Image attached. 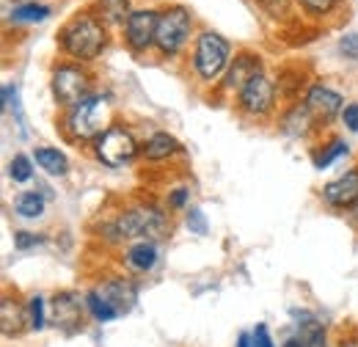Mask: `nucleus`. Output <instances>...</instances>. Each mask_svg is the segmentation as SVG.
Masks as SVG:
<instances>
[{
	"label": "nucleus",
	"mask_w": 358,
	"mask_h": 347,
	"mask_svg": "<svg viewBox=\"0 0 358 347\" xmlns=\"http://www.w3.org/2000/svg\"><path fill=\"white\" fill-rule=\"evenodd\" d=\"M350 347H358V345H350Z\"/></svg>",
	"instance_id": "obj_37"
},
{
	"label": "nucleus",
	"mask_w": 358,
	"mask_h": 347,
	"mask_svg": "<svg viewBox=\"0 0 358 347\" xmlns=\"http://www.w3.org/2000/svg\"><path fill=\"white\" fill-rule=\"evenodd\" d=\"M80 311H83V304H80V298L75 292L55 295V301H52L55 325H78L80 323Z\"/></svg>",
	"instance_id": "obj_15"
},
{
	"label": "nucleus",
	"mask_w": 358,
	"mask_h": 347,
	"mask_svg": "<svg viewBox=\"0 0 358 347\" xmlns=\"http://www.w3.org/2000/svg\"><path fill=\"white\" fill-rule=\"evenodd\" d=\"M45 196L42 193H36V190H22V193H17V199H14V213L20 218H28V220H34V218H42L45 215Z\"/></svg>",
	"instance_id": "obj_18"
},
{
	"label": "nucleus",
	"mask_w": 358,
	"mask_h": 347,
	"mask_svg": "<svg viewBox=\"0 0 358 347\" xmlns=\"http://www.w3.org/2000/svg\"><path fill=\"white\" fill-rule=\"evenodd\" d=\"M96 11V17L99 20H105V22H127V17L133 14V8H130V0H99L96 6H94Z\"/></svg>",
	"instance_id": "obj_20"
},
{
	"label": "nucleus",
	"mask_w": 358,
	"mask_h": 347,
	"mask_svg": "<svg viewBox=\"0 0 358 347\" xmlns=\"http://www.w3.org/2000/svg\"><path fill=\"white\" fill-rule=\"evenodd\" d=\"M353 220H356V226H358V204L353 207Z\"/></svg>",
	"instance_id": "obj_36"
},
{
	"label": "nucleus",
	"mask_w": 358,
	"mask_h": 347,
	"mask_svg": "<svg viewBox=\"0 0 358 347\" xmlns=\"http://www.w3.org/2000/svg\"><path fill=\"white\" fill-rule=\"evenodd\" d=\"M190 36H193V14L187 6L171 3L160 8L157 36H155V50L160 52V58H177L187 47Z\"/></svg>",
	"instance_id": "obj_4"
},
{
	"label": "nucleus",
	"mask_w": 358,
	"mask_h": 347,
	"mask_svg": "<svg viewBox=\"0 0 358 347\" xmlns=\"http://www.w3.org/2000/svg\"><path fill=\"white\" fill-rule=\"evenodd\" d=\"M50 14H52V8L47 3H39V0H25V3H17L11 8V20L14 22H28V25L45 22Z\"/></svg>",
	"instance_id": "obj_19"
},
{
	"label": "nucleus",
	"mask_w": 358,
	"mask_h": 347,
	"mask_svg": "<svg viewBox=\"0 0 358 347\" xmlns=\"http://www.w3.org/2000/svg\"><path fill=\"white\" fill-rule=\"evenodd\" d=\"M3 108H6L8 113H14V116H17L20 135L25 138L28 130H25V119H22V111H20V88H17V83H6V86H3Z\"/></svg>",
	"instance_id": "obj_22"
},
{
	"label": "nucleus",
	"mask_w": 358,
	"mask_h": 347,
	"mask_svg": "<svg viewBox=\"0 0 358 347\" xmlns=\"http://www.w3.org/2000/svg\"><path fill=\"white\" fill-rule=\"evenodd\" d=\"M262 3V8L268 11L270 17H287L289 14V8H292V0H259Z\"/></svg>",
	"instance_id": "obj_30"
},
{
	"label": "nucleus",
	"mask_w": 358,
	"mask_h": 347,
	"mask_svg": "<svg viewBox=\"0 0 358 347\" xmlns=\"http://www.w3.org/2000/svg\"><path fill=\"white\" fill-rule=\"evenodd\" d=\"M259 72H262L259 55H254V52H240V55L229 64V69H226L224 88L226 91H240V88L245 86L254 75H259Z\"/></svg>",
	"instance_id": "obj_13"
},
{
	"label": "nucleus",
	"mask_w": 358,
	"mask_h": 347,
	"mask_svg": "<svg viewBox=\"0 0 358 347\" xmlns=\"http://www.w3.org/2000/svg\"><path fill=\"white\" fill-rule=\"evenodd\" d=\"M8 176L14 182H31L34 179V160L25 155H14L8 163Z\"/></svg>",
	"instance_id": "obj_24"
},
{
	"label": "nucleus",
	"mask_w": 358,
	"mask_h": 347,
	"mask_svg": "<svg viewBox=\"0 0 358 347\" xmlns=\"http://www.w3.org/2000/svg\"><path fill=\"white\" fill-rule=\"evenodd\" d=\"M187 196H190V193H187L185 187H177V190H171V196H169V204H171L174 210H179V207H185V204H187Z\"/></svg>",
	"instance_id": "obj_33"
},
{
	"label": "nucleus",
	"mask_w": 358,
	"mask_h": 347,
	"mask_svg": "<svg viewBox=\"0 0 358 347\" xmlns=\"http://www.w3.org/2000/svg\"><path fill=\"white\" fill-rule=\"evenodd\" d=\"M342 125L350 132H358V102H348L342 108Z\"/></svg>",
	"instance_id": "obj_32"
},
{
	"label": "nucleus",
	"mask_w": 358,
	"mask_h": 347,
	"mask_svg": "<svg viewBox=\"0 0 358 347\" xmlns=\"http://www.w3.org/2000/svg\"><path fill=\"white\" fill-rule=\"evenodd\" d=\"M0 311H3V334H17L20 325H22V311H20L17 301L6 298L3 306H0Z\"/></svg>",
	"instance_id": "obj_23"
},
{
	"label": "nucleus",
	"mask_w": 358,
	"mask_h": 347,
	"mask_svg": "<svg viewBox=\"0 0 358 347\" xmlns=\"http://www.w3.org/2000/svg\"><path fill=\"white\" fill-rule=\"evenodd\" d=\"M110 99L105 94H91L80 105L66 111L64 130L72 141H96L110 125Z\"/></svg>",
	"instance_id": "obj_3"
},
{
	"label": "nucleus",
	"mask_w": 358,
	"mask_h": 347,
	"mask_svg": "<svg viewBox=\"0 0 358 347\" xmlns=\"http://www.w3.org/2000/svg\"><path fill=\"white\" fill-rule=\"evenodd\" d=\"M185 226H187L193 234H199V237H204V234L210 232L207 215H204L199 207H190V210H187V215H185Z\"/></svg>",
	"instance_id": "obj_27"
},
{
	"label": "nucleus",
	"mask_w": 358,
	"mask_h": 347,
	"mask_svg": "<svg viewBox=\"0 0 358 347\" xmlns=\"http://www.w3.org/2000/svg\"><path fill=\"white\" fill-rule=\"evenodd\" d=\"M169 229V215L155 207V204H135L130 210L119 213L105 232L110 240H146V237H160Z\"/></svg>",
	"instance_id": "obj_2"
},
{
	"label": "nucleus",
	"mask_w": 358,
	"mask_h": 347,
	"mask_svg": "<svg viewBox=\"0 0 358 347\" xmlns=\"http://www.w3.org/2000/svg\"><path fill=\"white\" fill-rule=\"evenodd\" d=\"M138 149L141 146H138L135 135L122 125H110L94 141V157L108 169H122V166L133 163Z\"/></svg>",
	"instance_id": "obj_6"
},
{
	"label": "nucleus",
	"mask_w": 358,
	"mask_h": 347,
	"mask_svg": "<svg viewBox=\"0 0 358 347\" xmlns=\"http://www.w3.org/2000/svg\"><path fill=\"white\" fill-rule=\"evenodd\" d=\"M339 52L350 61H358V31H350V34H342L339 39Z\"/></svg>",
	"instance_id": "obj_29"
},
{
	"label": "nucleus",
	"mask_w": 358,
	"mask_h": 347,
	"mask_svg": "<svg viewBox=\"0 0 358 347\" xmlns=\"http://www.w3.org/2000/svg\"><path fill=\"white\" fill-rule=\"evenodd\" d=\"M94 292H96L105 304H110V309H113L116 314H127L135 306V301H138V290H135L130 281H124V278H110V281H105L102 287H96Z\"/></svg>",
	"instance_id": "obj_12"
},
{
	"label": "nucleus",
	"mask_w": 358,
	"mask_h": 347,
	"mask_svg": "<svg viewBox=\"0 0 358 347\" xmlns=\"http://www.w3.org/2000/svg\"><path fill=\"white\" fill-rule=\"evenodd\" d=\"M50 88H52L55 102L69 111V108L80 105L86 97H91V78L80 64H58L52 69Z\"/></svg>",
	"instance_id": "obj_7"
},
{
	"label": "nucleus",
	"mask_w": 358,
	"mask_h": 347,
	"mask_svg": "<svg viewBox=\"0 0 358 347\" xmlns=\"http://www.w3.org/2000/svg\"><path fill=\"white\" fill-rule=\"evenodd\" d=\"M124 262L138 273H146L157 264V246L152 240H138L124 251Z\"/></svg>",
	"instance_id": "obj_16"
},
{
	"label": "nucleus",
	"mask_w": 358,
	"mask_h": 347,
	"mask_svg": "<svg viewBox=\"0 0 358 347\" xmlns=\"http://www.w3.org/2000/svg\"><path fill=\"white\" fill-rule=\"evenodd\" d=\"M231 58V44L226 42L221 34L215 31H201L193 42V69L204 83L218 80L221 75H226L229 61Z\"/></svg>",
	"instance_id": "obj_5"
},
{
	"label": "nucleus",
	"mask_w": 358,
	"mask_h": 347,
	"mask_svg": "<svg viewBox=\"0 0 358 347\" xmlns=\"http://www.w3.org/2000/svg\"><path fill=\"white\" fill-rule=\"evenodd\" d=\"M58 47L78 64L94 61L108 47V22L99 20L94 11H78L58 31Z\"/></svg>",
	"instance_id": "obj_1"
},
{
	"label": "nucleus",
	"mask_w": 358,
	"mask_h": 347,
	"mask_svg": "<svg viewBox=\"0 0 358 347\" xmlns=\"http://www.w3.org/2000/svg\"><path fill=\"white\" fill-rule=\"evenodd\" d=\"M322 201L334 210H353L358 204V169H350L322 187Z\"/></svg>",
	"instance_id": "obj_10"
},
{
	"label": "nucleus",
	"mask_w": 358,
	"mask_h": 347,
	"mask_svg": "<svg viewBox=\"0 0 358 347\" xmlns=\"http://www.w3.org/2000/svg\"><path fill=\"white\" fill-rule=\"evenodd\" d=\"M157 20H160V8H133V14L127 17V22L122 25L124 31V42L135 55L146 52L155 47L157 36Z\"/></svg>",
	"instance_id": "obj_8"
},
{
	"label": "nucleus",
	"mask_w": 358,
	"mask_h": 347,
	"mask_svg": "<svg viewBox=\"0 0 358 347\" xmlns=\"http://www.w3.org/2000/svg\"><path fill=\"white\" fill-rule=\"evenodd\" d=\"M86 306H89L91 317L94 320H99V323H108V320H113V317H119L113 309H110V304H105L96 292H89V298H86Z\"/></svg>",
	"instance_id": "obj_25"
},
{
	"label": "nucleus",
	"mask_w": 358,
	"mask_h": 347,
	"mask_svg": "<svg viewBox=\"0 0 358 347\" xmlns=\"http://www.w3.org/2000/svg\"><path fill=\"white\" fill-rule=\"evenodd\" d=\"M141 152H143V157L146 160H169V157H174L182 152V146H179V141L174 135H169V132H155V135H149V141L141 146Z\"/></svg>",
	"instance_id": "obj_14"
},
{
	"label": "nucleus",
	"mask_w": 358,
	"mask_h": 347,
	"mask_svg": "<svg viewBox=\"0 0 358 347\" xmlns=\"http://www.w3.org/2000/svg\"><path fill=\"white\" fill-rule=\"evenodd\" d=\"M303 105L312 111V116L317 122H331L334 116H342V108H345L342 94L334 91L331 86H325V83H314L309 88V94H306Z\"/></svg>",
	"instance_id": "obj_11"
},
{
	"label": "nucleus",
	"mask_w": 358,
	"mask_h": 347,
	"mask_svg": "<svg viewBox=\"0 0 358 347\" xmlns=\"http://www.w3.org/2000/svg\"><path fill=\"white\" fill-rule=\"evenodd\" d=\"M36 246H42V234H31V232H17L14 234V248L28 251V248H36Z\"/></svg>",
	"instance_id": "obj_31"
},
{
	"label": "nucleus",
	"mask_w": 358,
	"mask_h": 347,
	"mask_svg": "<svg viewBox=\"0 0 358 347\" xmlns=\"http://www.w3.org/2000/svg\"><path fill=\"white\" fill-rule=\"evenodd\" d=\"M254 345L257 347H273V342H270V334L265 325H257L254 328Z\"/></svg>",
	"instance_id": "obj_34"
},
{
	"label": "nucleus",
	"mask_w": 358,
	"mask_h": 347,
	"mask_svg": "<svg viewBox=\"0 0 358 347\" xmlns=\"http://www.w3.org/2000/svg\"><path fill=\"white\" fill-rule=\"evenodd\" d=\"M237 347H257V345H254V334H240Z\"/></svg>",
	"instance_id": "obj_35"
},
{
	"label": "nucleus",
	"mask_w": 358,
	"mask_h": 347,
	"mask_svg": "<svg viewBox=\"0 0 358 347\" xmlns=\"http://www.w3.org/2000/svg\"><path fill=\"white\" fill-rule=\"evenodd\" d=\"M298 3H301V8H303L309 17H328L331 11L339 8L342 0H298Z\"/></svg>",
	"instance_id": "obj_26"
},
{
	"label": "nucleus",
	"mask_w": 358,
	"mask_h": 347,
	"mask_svg": "<svg viewBox=\"0 0 358 347\" xmlns=\"http://www.w3.org/2000/svg\"><path fill=\"white\" fill-rule=\"evenodd\" d=\"M28 317H31V328H45V301L36 295L28 301Z\"/></svg>",
	"instance_id": "obj_28"
},
{
	"label": "nucleus",
	"mask_w": 358,
	"mask_h": 347,
	"mask_svg": "<svg viewBox=\"0 0 358 347\" xmlns=\"http://www.w3.org/2000/svg\"><path fill=\"white\" fill-rule=\"evenodd\" d=\"M34 160L36 166L47 171L50 176H66L69 174V160L61 149H52V146H36L34 149Z\"/></svg>",
	"instance_id": "obj_17"
},
{
	"label": "nucleus",
	"mask_w": 358,
	"mask_h": 347,
	"mask_svg": "<svg viewBox=\"0 0 358 347\" xmlns=\"http://www.w3.org/2000/svg\"><path fill=\"white\" fill-rule=\"evenodd\" d=\"M237 99H240V108L248 113V116H268L270 111L275 108V83L270 80L265 72L254 75L245 86L237 91Z\"/></svg>",
	"instance_id": "obj_9"
},
{
	"label": "nucleus",
	"mask_w": 358,
	"mask_h": 347,
	"mask_svg": "<svg viewBox=\"0 0 358 347\" xmlns=\"http://www.w3.org/2000/svg\"><path fill=\"white\" fill-rule=\"evenodd\" d=\"M350 152V146L345 143V141H339V138H334L328 146H322V152H317L314 155V169H328L331 163H336L339 157H345Z\"/></svg>",
	"instance_id": "obj_21"
}]
</instances>
